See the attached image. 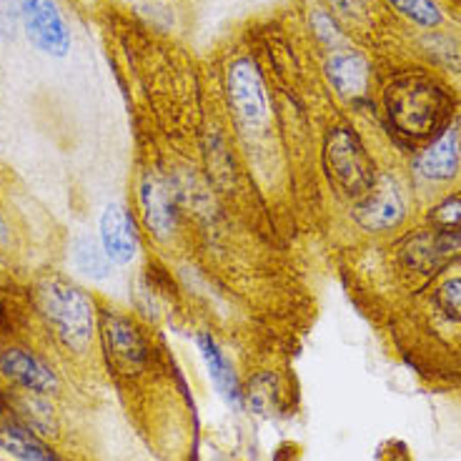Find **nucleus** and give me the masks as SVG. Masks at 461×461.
<instances>
[{"instance_id":"obj_1","label":"nucleus","mask_w":461,"mask_h":461,"mask_svg":"<svg viewBox=\"0 0 461 461\" xmlns=\"http://www.w3.org/2000/svg\"><path fill=\"white\" fill-rule=\"evenodd\" d=\"M33 296L35 309L48 329L70 351H86L98 323V309L91 294L70 278L48 274L35 284Z\"/></svg>"},{"instance_id":"obj_2","label":"nucleus","mask_w":461,"mask_h":461,"mask_svg":"<svg viewBox=\"0 0 461 461\" xmlns=\"http://www.w3.org/2000/svg\"><path fill=\"white\" fill-rule=\"evenodd\" d=\"M386 111L402 133L427 136L447 118L449 98L434 78L424 73H406L386 88Z\"/></svg>"},{"instance_id":"obj_3","label":"nucleus","mask_w":461,"mask_h":461,"mask_svg":"<svg viewBox=\"0 0 461 461\" xmlns=\"http://www.w3.org/2000/svg\"><path fill=\"white\" fill-rule=\"evenodd\" d=\"M326 171L344 194L366 196L374 188V163L354 131L334 128L326 139Z\"/></svg>"},{"instance_id":"obj_4","label":"nucleus","mask_w":461,"mask_h":461,"mask_svg":"<svg viewBox=\"0 0 461 461\" xmlns=\"http://www.w3.org/2000/svg\"><path fill=\"white\" fill-rule=\"evenodd\" d=\"M98 331L108 364L121 374H136L149 358V346L140 329L115 309L98 312Z\"/></svg>"},{"instance_id":"obj_5","label":"nucleus","mask_w":461,"mask_h":461,"mask_svg":"<svg viewBox=\"0 0 461 461\" xmlns=\"http://www.w3.org/2000/svg\"><path fill=\"white\" fill-rule=\"evenodd\" d=\"M21 28L31 46L50 58H66L70 53V28L56 0H25L21 5Z\"/></svg>"},{"instance_id":"obj_6","label":"nucleus","mask_w":461,"mask_h":461,"mask_svg":"<svg viewBox=\"0 0 461 461\" xmlns=\"http://www.w3.org/2000/svg\"><path fill=\"white\" fill-rule=\"evenodd\" d=\"M0 376L13 381L15 386H21L28 393H38V396L58 392L56 371L50 369L38 354L23 346H8L0 351Z\"/></svg>"},{"instance_id":"obj_7","label":"nucleus","mask_w":461,"mask_h":461,"mask_svg":"<svg viewBox=\"0 0 461 461\" xmlns=\"http://www.w3.org/2000/svg\"><path fill=\"white\" fill-rule=\"evenodd\" d=\"M229 98L236 113L241 115L246 123L258 126L264 123L268 113L266 88L261 81V73L249 58L236 60L229 68Z\"/></svg>"},{"instance_id":"obj_8","label":"nucleus","mask_w":461,"mask_h":461,"mask_svg":"<svg viewBox=\"0 0 461 461\" xmlns=\"http://www.w3.org/2000/svg\"><path fill=\"white\" fill-rule=\"evenodd\" d=\"M98 241L108 258L118 266L131 264L139 254V230L136 221L121 203H108L98 223Z\"/></svg>"},{"instance_id":"obj_9","label":"nucleus","mask_w":461,"mask_h":461,"mask_svg":"<svg viewBox=\"0 0 461 461\" xmlns=\"http://www.w3.org/2000/svg\"><path fill=\"white\" fill-rule=\"evenodd\" d=\"M357 219L364 229L369 230L396 226L403 219V201L396 191V185L392 181H381L379 185H374L366 194V201L358 206Z\"/></svg>"},{"instance_id":"obj_10","label":"nucleus","mask_w":461,"mask_h":461,"mask_svg":"<svg viewBox=\"0 0 461 461\" xmlns=\"http://www.w3.org/2000/svg\"><path fill=\"white\" fill-rule=\"evenodd\" d=\"M459 131L447 128L431 146H429L421 158H419V171L431 181H447L459 168Z\"/></svg>"},{"instance_id":"obj_11","label":"nucleus","mask_w":461,"mask_h":461,"mask_svg":"<svg viewBox=\"0 0 461 461\" xmlns=\"http://www.w3.org/2000/svg\"><path fill=\"white\" fill-rule=\"evenodd\" d=\"M326 73L334 83V88L341 95L357 98L366 91L369 83V66L364 56H358L354 50H344V53H334L326 63Z\"/></svg>"},{"instance_id":"obj_12","label":"nucleus","mask_w":461,"mask_h":461,"mask_svg":"<svg viewBox=\"0 0 461 461\" xmlns=\"http://www.w3.org/2000/svg\"><path fill=\"white\" fill-rule=\"evenodd\" d=\"M198 348H201V357L206 361L211 381L216 384V389H219L221 396H223L233 409H239V406H241V389H239V379H236V374L230 369L229 358L223 357V351L219 348V344H216L208 334H198Z\"/></svg>"},{"instance_id":"obj_13","label":"nucleus","mask_w":461,"mask_h":461,"mask_svg":"<svg viewBox=\"0 0 461 461\" xmlns=\"http://www.w3.org/2000/svg\"><path fill=\"white\" fill-rule=\"evenodd\" d=\"M0 449H5L21 461H60L56 451L48 449L46 444L35 437L33 429L18 421H5L0 427Z\"/></svg>"},{"instance_id":"obj_14","label":"nucleus","mask_w":461,"mask_h":461,"mask_svg":"<svg viewBox=\"0 0 461 461\" xmlns=\"http://www.w3.org/2000/svg\"><path fill=\"white\" fill-rule=\"evenodd\" d=\"M140 206H143V216L149 229L163 239L168 236L173 229V211L171 201H168V191L158 178H150L146 176V181L140 185Z\"/></svg>"},{"instance_id":"obj_15","label":"nucleus","mask_w":461,"mask_h":461,"mask_svg":"<svg viewBox=\"0 0 461 461\" xmlns=\"http://www.w3.org/2000/svg\"><path fill=\"white\" fill-rule=\"evenodd\" d=\"M70 264L83 276L93 278V281H101V278L111 274L113 261L108 258V254L104 251V246H101L98 239H93L88 233H78L70 241Z\"/></svg>"},{"instance_id":"obj_16","label":"nucleus","mask_w":461,"mask_h":461,"mask_svg":"<svg viewBox=\"0 0 461 461\" xmlns=\"http://www.w3.org/2000/svg\"><path fill=\"white\" fill-rule=\"evenodd\" d=\"M396 11L411 18L414 23L424 25V28H437L444 15H441V8H438L434 0H389Z\"/></svg>"},{"instance_id":"obj_17","label":"nucleus","mask_w":461,"mask_h":461,"mask_svg":"<svg viewBox=\"0 0 461 461\" xmlns=\"http://www.w3.org/2000/svg\"><path fill=\"white\" fill-rule=\"evenodd\" d=\"M437 303L441 312L449 319H461V276L451 278L444 286L438 288Z\"/></svg>"},{"instance_id":"obj_18","label":"nucleus","mask_w":461,"mask_h":461,"mask_svg":"<svg viewBox=\"0 0 461 461\" xmlns=\"http://www.w3.org/2000/svg\"><path fill=\"white\" fill-rule=\"evenodd\" d=\"M431 219L437 221L438 226H444V229H456L461 223V194L459 196L447 198L444 203H438L434 208V216Z\"/></svg>"},{"instance_id":"obj_19","label":"nucleus","mask_w":461,"mask_h":461,"mask_svg":"<svg viewBox=\"0 0 461 461\" xmlns=\"http://www.w3.org/2000/svg\"><path fill=\"white\" fill-rule=\"evenodd\" d=\"M313 25L319 28V35H321L323 41H339V31H336L334 21L326 15V13H316V18H313Z\"/></svg>"}]
</instances>
